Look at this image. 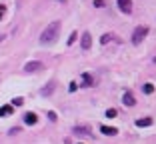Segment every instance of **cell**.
Wrapping results in <instances>:
<instances>
[{
	"label": "cell",
	"instance_id": "cell-1",
	"mask_svg": "<svg viewBox=\"0 0 156 144\" xmlns=\"http://www.w3.org/2000/svg\"><path fill=\"white\" fill-rule=\"evenodd\" d=\"M60 28H62V24L58 22V20H54V22H50L48 26L42 30V34H40V42L42 44H52V42L58 38V34H60Z\"/></svg>",
	"mask_w": 156,
	"mask_h": 144
},
{
	"label": "cell",
	"instance_id": "cell-2",
	"mask_svg": "<svg viewBox=\"0 0 156 144\" xmlns=\"http://www.w3.org/2000/svg\"><path fill=\"white\" fill-rule=\"evenodd\" d=\"M146 34H148V26H138V28H134V32H132V44H134V46H138V44L146 38Z\"/></svg>",
	"mask_w": 156,
	"mask_h": 144
},
{
	"label": "cell",
	"instance_id": "cell-3",
	"mask_svg": "<svg viewBox=\"0 0 156 144\" xmlns=\"http://www.w3.org/2000/svg\"><path fill=\"white\" fill-rule=\"evenodd\" d=\"M116 4H118L120 12H124V14L132 12V0H116Z\"/></svg>",
	"mask_w": 156,
	"mask_h": 144
},
{
	"label": "cell",
	"instance_id": "cell-4",
	"mask_svg": "<svg viewBox=\"0 0 156 144\" xmlns=\"http://www.w3.org/2000/svg\"><path fill=\"white\" fill-rule=\"evenodd\" d=\"M42 68H44V66L38 60H32V62H26V64H24V72H38V70H42Z\"/></svg>",
	"mask_w": 156,
	"mask_h": 144
},
{
	"label": "cell",
	"instance_id": "cell-5",
	"mask_svg": "<svg viewBox=\"0 0 156 144\" xmlns=\"http://www.w3.org/2000/svg\"><path fill=\"white\" fill-rule=\"evenodd\" d=\"M80 46H82V50H88V48L92 46V36L90 32H84L82 38H80Z\"/></svg>",
	"mask_w": 156,
	"mask_h": 144
},
{
	"label": "cell",
	"instance_id": "cell-6",
	"mask_svg": "<svg viewBox=\"0 0 156 144\" xmlns=\"http://www.w3.org/2000/svg\"><path fill=\"white\" fill-rule=\"evenodd\" d=\"M74 134L76 136H92V128H88V126H74Z\"/></svg>",
	"mask_w": 156,
	"mask_h": 144
},
{
	"label": "cell",
	"instance_id": "cell-7",
	"mask_svg": "<svg viewBox=\"0 0 156 144\" xmlns=\"http://www.w3.org/2000/svg\"><path fill=\"white\" fill-rule=\"evenodd\" d=\"M122 102L126 104V106H134V104H136V100H134V94L130 92V90H126V92H124V96H122Z\"/></svg>",
	"mask_w": 156,
	"mask_h": 144
},
{
	"label": "cell",
	"instance_id": "cell-8",
	"mask_svg": "<svg viewBox=\"0 0 156 144\" xmlns=\"http://www.w3.org/2000/svg\"><path fill=\"white\" fill-rule=\"evenodd\" d=\"M24 122H26L28 126H34L38 122V116L34 114V112H26V114H24Z\"/></svg>",
	"mask_w": 156,
	"mask_h": 144
},
{
	"label": "cell",
	"instance_id": "cell-9",
	"mask_svg": "<svg viewBox=\"0 0 156 144\" xmlns=\"http://www.w3.org/2000/svg\"><path fill=\"white\" fill-rule=\"evenodd\" d=\"M100 132L106 136H114V134H118V128H114V126H100Z\"/></svg>",
	"mask_w": 156,
	"mask_h": 144
},
{
	"label": "cell",
	"instance_id": "cell-10",
	"mask_svg": "<svg viewBox=\"0 0 156 144\" xmlns=\"http://www.w3.org/2000/svg\"><path fill=\"white\" fill-rule=\"evenodd\" d=\"M54 88H56V82L50 80V82L46 84V88H42V96H50V94L54 92Z\"/></svg>",
	"mask_w": 156,
	"mask_h": 144
},
{
	"label": "cell",
	"instance_id": "cell-11",
	"mask_svg": "<svg viewBox=\"0 0 156 144\" xmlns=\"http://www.w3.org/2000/svg\"><path fill=\"white\" fill-rule=\"evenodd\" d=\"M136 126L138 128H146V126H152V118L146 116V118H138L136 120Z\"/></svg>",
	"mask_w": 156,
	"mask_h": 144
},
{
	"label": "cell",
	"instance_id": "cell-12",
	"mask_svg": "<svg viewBox=\"0 0 156 144\" xmlns=\"http://www.w3.org/2000/svg\"><path fill=\"white\" fill-rule=\"evenodd\" d=\"M82 80H84V86H88V88H90L92 84H94V78H92L88 72H84V74H82Z\"/></svg>",
	"mask_w": 156,
	"mask_h": 144
},
{
	"label": "cell",
	"instance_id": "cell-13",
	"mask_svg": "<svg viewBox=\"0 0 156 144\" xmlns=\"http://www.w3.org/2000/svg\"><path fill=\"white\" fill-rule=\"evenodd\" d=\"M10 112H12V104H6V106L0 108V116H8Z\"/></svg>",
	"mask_w": 156,
	"mask_h": 144
},
{
	"label": "cell",
	"instance_id": "cell-14",
	"mask_svg": "<svg viewBox=\"0 0 156 144\" xmlns=\"http://www.w3.org/2000/svg\"><path fill=\"white\" fill-rule=\"evenodd\" d=\"M142 90H144V94H152V92H154V84L146 82V84L142 86Z\"/></svg>",
	"mask_w": 156,
	"mask_h": 144
},
{
	"label": "cell",
	"instance_id": "cell-15",
	"mask_svg": "<svg viewBox=\"0 0 156 144\" xmlns=\"http://www.w3.org/2000/svg\"><path fill=\"white\" fill-rule=\"evenodd\" d=\"M112 38H114V36H112V34H104V36L100 38V44H108V42H110Z\"/></svg>",
	"mask_w": 156,
	"mask_h": 144
},
{
	"label": "cell",
	"instance_id": "cell-16",
	"mask_svg": "<svg viewBox=\"0 0 156 144\" xmlns=\"http://www.w3.org/2000/svg\"><path fill=\"white\" fill-rule=\"evenodd\" d=\"M116 116V110L114 108H108V110H106V118H114Z\"/></svg>",
	"mask_w": 156,
	"mask_h": 144
},
{
	"label": "cell",
	"instance_id": "cell-17",
	"mask_svg": "<svg viewBox=\"0 0 156 144\" xmlns=\"http://www.w3.org/2000/svg\"><path fill=\"white\" fill-rule=\"evenodd\" d=\"M76 38H78V34H76V32H72V34H70V38H68V42H66V44H68V46H70V44H74V40H76Z\"/></svg>",
	"mask_w": 156,
	"mask_h": 144
},
{
	"label": "cell",
	"instance_id": "cell-18",
	"mask_svg": "<svg viewBox=\"0 0 156 144\" xmlns=\"http://www.w3.org/2000/svg\"><path fill=\"white\" fill-rule=\"evenodd\" d=\"M12 104H14V106H22V104H24V100H22V98H14V100H12Z\"/></svg>",
	"mask_w": 156,
	"mask_h": 144
},
{
	"label": "cell",
	"instance_id": "cell-19",
	"mask_svg": "<svg viewBox=\"0 0 156 144\" xmlns=\"http://www.w3.org/2000/svg\"><path fill=\"white\" fill-rule=\"evenodd\" d=\"M94 6L96 8H104V0H94Z\"/></svg>",
	"mask_w": 156,
	"mask_h": 144
},
{
	"label": "cell",
	"instance_id": "cell-20",
	"mask_svg": "<svg viewBox=\"0 0 156 144\" xmlns=\"http://www.w3.org/2000/svg\"><path fill=\"white\" fill-rule=\"evenodd\" d=\"M4 14H6V6H4V4H0V20L4 18Z\"/></svg>",
	"mask_w": 156,
	"mask_h": 144
},
{
	"label": "cell",
	"instance_id": "cell-21",
	"mask_svg": "<svg viewBox=\"0 0 156 144\" xmlns=\"http://www.w3.org/2000/svg\"><path fill=\"white\" fill-rule=\"evenodd\" d=\"M18 132H20V128H18V126H16V128H10V130H8V134L12 136V134H18Z\"/></svg>",
	"mask_w": 156,
	"mask_h": 144
},
{
	"label": "cell",
	"instance_id": "cell-22",
	"mask_svg": "<svg viewBox=\"0 0 156 144\" xmlns=\"http://www.w3.org/2000/svg\"><path fill=\"white\" fill-rule=\"evenodd\" d=\"M78 86H76V82H70V86H68V92H74Z\"/></svg>",
	"mask_w": 156,
	"mask_h": 144
},
{
	"label": "cell",
	"instance_id": "cell-23",
	"mask_svg": "<svg viewBox=\"0 0 156 144\" xmlns=\"http://www.w3.org/2000/svg\"><path fill=\"white\" fill-rule=\"evenodd\" d=\"M48 118H50V120L54 122V120H56V112H48Z\"/></svg>",
	"mask_w": 156,
	"mask_h": 144
},
{
	"label": "cell",
	"instance_id": "cell-24",
	"mask_svg": "<svg viewBox=\"0 0 156 144\" xmlns=\"http://www.w3.org/2000/svg\"><path fill=\"white\" fill-rule=\"evenodd\" d=\"M2 40H4V36H2V34H0V42H2Z\"/></svg>",
	"mask_w": 156,
	"mask_h": 144
}]
</instances>
